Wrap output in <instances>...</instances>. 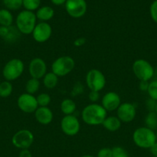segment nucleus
<instances>
[{"instance_id": "obj_6", "label": "nucleus", "mask_w": 157, "mask_h": 157, "mask_svg": "<svg viewBox=\"0 0 157 157\" xmlns=\"http://www.w3.org/2000/svg\"><path fill=\"white\" fill-rule=\"evenodd\" d=\"M75 63L70 56H61L56 58L51 65L52 73L58 77H64L73 71Z\"/></svg>"}, {"instance_id": "obj_17", "label": "nucleus", "mask_w": 157, "mask_h": 157, "mask_svg": "<svg viewBox=\"0 0 157 157\" xmlns=\"http://www.w3.org/2000/svg\"><path fill=\"white\" fill-rule=\"evenodd\" d=\"M20 32L16 27L0 26V37L8 42H15L19 38Z\"/></svg>"}, {"instance_id": "obj_27", "label": "nucleus", "mask_w": 157, "mask_h": 157, "mask_svg": "<svg viewBox=\"0 0 157 157\" xmlns=\"http://www.w3.org/2000/svg\"><path fill=\"white\" fill-rule=\"evenodd\" d=\"M41 4V0H22V6L26 10L33 11L37 10Z\"/></svg>"}, {"instance_id": "obj_25", "label": "nucleus", "mask_w": 157, "mask_h": 157, "mask_svg": "<svg viewBox=\"0 0 157 157\" xmlns=\"http://www.w3.org/2000/svg\"><path fill=\"white\" fill-rule=\"evenodd\" d=\"M12 84L10 81H4L0 83V97L6 98L10 96L12 93Z\"/></svg>"}, {"instance_id": "obj_38", "label": "nucleus", "mask_w": 157, "mask_h": 157, "mask_svg": "<svg viewBox=\"0 0 157 157\" xmlns=\"http://www.w3.org/2000/svg\"><path fill=\"white\" fill-rule=\"evenodd\" d=\"M18 157H32V155L29 149H25V150H20Z\"/></svg>"}, {"instance_id": "obj_43", "label": "nucleus", "mask_w": 157, "mask_h": 157, "mask_svg": "<svg viewBox=\"0 0 157 157\" xmlns=\"http://www.w3.org/2000/svg\"><path fill=\"white\" fill-rule=\"evenodd\" d=\"M155 112L157 113V103H156V106H155Z\"/></svg>"}, {"instance_id": "obj_7", "label": "nucleus", "mask_w": 157, "mask_h": 157, "mask_svg": "<svg viewBox=\"0 0 157 157\" xmlns=\"http://www.w3.org/2000/svg\"><path fill=\"white\" fill-rule=\"evenodd\" d=\"M86 83L89 90L99 92L106 86V77L101 71L92 69L86 74Z\"/></svg>"}, {"instance_id": "obj_13", "label": "nucleus", "mask_w": 157, "mask_h": 157, "mask_svg": "<svg viewBox=\"0 0 157 157\" xmlns=\"http://www.w3.org/2000/svg\"><path fill=\"white\" fill-rule=\"evenodd\" d=\"M117 117L122 123H130L135 119L136 115V108L132 103L124 102L120 104L116 110Z\"/></svg>"}, {"instance_id": "obj_15", "label": "nucleus", "mask_w": 157, "mask_h": 157, "mask_svg": "<svg viewBox=\"0 0 157 157\" xmlns=\"http://www.w3.org/2000/svg\"><path fill=\"white\" fill-rule=\"evenodd\" d=\"M121 104V98L119 95L114 91H109L105 94L102 98L101 105L107 112L116 110Z\"/></svg>"}, {"instance_id": "obj_28", "label": "nucleus", "mask_w": 157, "mask_h": 157, "mask_svg": "<svg viewBox=\"0 0 157 157\" xmlns=\"http://www.w3.org/2000/svg\"><path fill=\"white\" fill-rule=\"evenodd\" d=\"M38 107H48L51 102V97L47 93H42L36 97Z\"/></svg>"}, {"instance_id": "obj_42", "label": "nucleus", "mask_w": 157, "mask_h": 157, "mask_svg": "<svg viewBox=\"0 0 157 157\" xmlns=\"http://www.w3.org/2000/svg\"><path fill=\"white\" fill-rule=\"evenodd\" d=\"M81 157H94V156H91V155H84V156H82Z\"/></svg>"}, {"instance_id": "obj_1", "label": "nucleus", "mask_w": 157, "mask_h": 157, "mask_svg": "<svg viewBox=\"0 0 157 157\" xmlns=\"http://www.w3.org/2000/svg\"><path fill=\"white\" fill-rule=\"evenodd\" d=\"M81 117L83 122L88 125H101L107 117V111L101 104H90L83 108Z\"/></svg>"}, {"instance_id": "obj_20", "label": "nucleus", "mask_w": 157, "mask_h": 157, "mask_svg": "<svg viewBox=\"0 0 157 157\" xmlns=\"http://www.w3.org/2000/svg\"><path fill=\"white\" fill-rule=\"evenodd\" d=\"M60 109L65 115H72L76 110V104L73 100L66 98L62 101L60 104Z\"/></svg>"}, {"instance_id": "obj_5", "label": "nucleus", "mask_w": 157, "mask_h": 157, "mask_svg": "<svg viewBox=\"0 0 157 157\" xmlns=\"http://www.w3.org/2000/svg\"><path fill=\"white\" fill-rule=\"evenodd\" d=\"M155 68L148 61L137 59L132 64V72L137 79L140 81H149L152 79Z\"/></svg>"}, {"instance_id": "obj_18", "label": "nucleus", "mask_w": 157, "mask_h": 157, "mask_svg": "<svg viewBox=\"0 0 157 157\" xmlns=\"http://www.w3.org/2000/svg\"><path fill=\"white\" fill-rule=\"evenodd\" d=\"M54 15H55L54 9L48 6L39 7L37 9L36 13H35L37 19L40 20L41 21H45V22H47L48 21L52 19Z\"/></svg>"}, {"instance_id": "obj_2", "label": "nucleus", "mask_w": 157, "mask_h": 157, "mask_svg": "<svg viewBox=\"0 0 157 157\" xmlns=\"http://www.w3.org/2000/svg\"><path fill=\"white\" fill-rule=\"evenodd\" d=\"M16 28L23 35L32 34L37 24L35 13L28 10H23L18 14L15 19Z\"/></svg>"}, {"instance_id": "obj_4", "label": "nucleus", "mask_w": 157, "mask_h": 157, "mask_svg": "<svg viewBox=\"0 0 157 157\" xmlns=\"http://www.w3.org/2000/svg\"><path fill=\"white\" fill-rule=\"evenodd\" d=\"M25 69L23 61L19 58L9 60L2 69V75L6 81H13L22 76Z\"/></svg>"}, {"instance_id": "obj_22", "label": "nucleus", "mask_w": 157, "mask_h": 157, "mask_svg": "<svg viewBox=\"0 0 157 157\" xmlns=\"http://www.w3.org/2000/svg\"><path fill=\"white\" fill-rule=\"evenodd\" d=\"M13 23V15L9 10L6 9H0V25L9 26L12 25Z\"/></svg>"}, {"instance_id": "obj_34", "label": "nucleus", "mask_w": 157, "mask_h": 157, "mask_svg": "<svg viewBox=\"0 0 157 157\" xmlns=\"http://www.w3.org/2000/svg\"><path fill=\"white\" fill-rule=\"evenodd\" d=\"M156 103H157L156 101L149 98V99H147V101H146V109L148 110V111L149 112L155 111Z\"/></svg>"}, {"instance_id": "obj_35", "label": "nucleus", "mask_w": 157, "mask_h": 157, "mask_svg": "<svg viewBox=\"0 0 157 157\" xmlns=\"http://www.w3.org/2000/svg\"><path fill=\"white\" fill-rule=\"evenodd\" d=\"M88 97H89V100L92 104H95V102H97L100 98L99 92L95 91V90H90Z\"/></svg>"}, {"instance_id": "obj_41", "label": "nucleus", "mask_w": 157, "mask_h": 157, "mask_svg": "<svg viewBox=\"0 0 157 157\" xmlns=\"http://www.w3.org/2000/svg\"><path fill=\"white\" fill-rule=\"evenodd\" d=\"M152 79L155 80V81H157V67H155V70H154V75Z\"/></svg>"}, {"instance_id": "obj_9", "label": "nucleus", "mask_w": 157, "mask_h": 157, "mask_svg": "<svg viewBox=\"0 0 157 157\" xmlns=\"http://www.w3.org/2000/svg\"><path fill=\"white\" fill-rule=\"evenodd\" d=\"M62 131L66 136H73L78 133L80 130V122L75 115H65L62 119L61 123Z\"/></svg>"}, {"instance_id": "obj_33", "label": "nucleus", "mask_w": 157, "mask_h": 157, "mask_svg": "<svg viewBox=\"0 0 157 157\" xmlns=\"http://www.w3.org/2000/svg\"><path fill=\"white\" fill-rule=\"evenodd\" d=\"M112 150L109 147H104L100 149L97 153V157H112Z\"/></svg>"}, {"instance_id": "obj_32", "label": "nucleus", "mask_w": 157, "mask_h": 157, "mask_svg": "<svg viewBox=\"0 0 157 157\" xmlns=\"http://www.w3.org/2000/svg\"><path fill=\"white\" fill-rule=\"evenodd\" d=\"M149 14L152 21L157 24V0L153 1L151 4L149 8Z\"/></svg>"}, {"instance_id": "obj_16", "label": "nucleus", "mask_w": 157, "mask_h": 157, "mask_svg": "<svg viewBox=\"0 0 157 157\" xmlns=\"http://www.w3.org/2000/svg\"><path fill=\"white\" fill-rule=\"evenodd\" d=\"M34 113L36 121L42 125H48L53 120V113L49 107H38Z\"/></svg>"}, {"instance_id": "obj_29", "label": "nucleus", "mask_w": 157, "mask_h": 157, "mask_svg": "<svg viewBox=\"0 0 157 157\" xmlns=\"http://www.w3.org/2000/svg\"><path fill=\"white\" fill-rule=\"evenodd\" d=\"M147 93L149 98L157 101V81L152 80L149 81Z\"/></svg>"}, {"instance_id": "obj_23", "label": "nucleus", "mask_w": 157, "mask_h": 157, "mask_svg": "<svg viewBox=\"0 0 157 157\" xmlns=\"http://www.w3.org/2000/svg\"><path fill=\"white\" fill-rule=\"evenodd\" d=\"M40 87V81L39 80L35 79V78H31L27 81L26 84V93L29 94L34 95V94L37 93L39 90Z\"/></svg>"}, {"instance_id": "obj_14", "label": "nucleus", "mask_w": 157, "mask_h": 157, "mask_svg": "<svg viewBox=\"0 0 157 157\" xmlns=\"http://www.w3.org/2000/svg\"><path fill=\"white\" fill-rule=\"evenodd\" d=\"M29 72L31 78L41 79L47 73L46 63L42 58H35L31 60L29 64Z\"/></svg>"}, {"instance_id": "obj_3", "label": "nucleus", "mask_w": 157, "mask_h": 157, "mask_svg": "<svg viewBox=\"0 0 157 157\" xmlns=\"http://www.w3.org/2000/svg\"><path fill=\"white\" fill-rule=\"evenodd\" d=\"M132 140L139 148L149 149L156 142V136L154 130L146 127H142L133 132Z\"/></svg>"}, {"instance_id": "obj_10", "label": "nucleus", "mask_w": 157, "mask_h": 157, "mask_svg": "<svg viewBox=\"0 0 157 157\" xmlns=\"http://www.w3.org/2000/svg\"><path fill=\"white\" fill-rule=\"evenodd\" d=\"M17 106L21 111L26 113H35L38 107L36 98L28 93L22 94L17 99Z\"/></svg>"}, {"instance_id": "obj_36", "label": "nucleus", "mask_w": 157, "mask_h": 157, "mask_svg": "<svg viewBox=\"0 0 157 157\" xmlns=\"http://www.w3.org/2000/svg\"><path fill=\"white\" fill-rule=\"evenodd\" d=\"M149 81H140L139 84V88L140 90L143 92H147L148 88H149Z\"/></svg>"}, {"instance_id": "obj_40", "label": "nucleus", "mask_w": 157, "mask_h": 157, "mask_svg": "<svg viewBox=\"0 0 157 157\" xmlns=\"http://www.w3.org/2000/svg\"><path fill=\"white\" fill-rule=\"evenodd\" d=\"M67 0H51L52 3L55 6H62V5L65 4Z\"/></svg>"}, {"instance_id": "obj_11", "label": "nucleus", "mask_w": 157, "mask_h": 157, "mask_svg": "<svg viewBox=\"0 0 157 157\" xmlns=\"http://www.w3.org/2000/svg\"><path fill=\"white\" fill-rule=\"evenodd\" d=\"M65 6L69 15L74 18H81L87 11L86 0H67Z\"/></svg>"}, {"instance_id": "obj_26", "label": "nucleus", "mask_w": 157, "mask_h": 157, "mask_svg": "<svg viewBox=\"0 0 157 157\" xmlns=\"http://www.w3.org/2000/svg\"><path fill=\"white\" fill-rule=\"evenodd\" d=\"M6 9L9 11H15L22 6V0H2Z\"/></svg>"}, {"instance_id": "obj_37", "label": "nucleus", "mask_w": 157, "mask_h": 157, "mask_svg": "<svg viewBox=\"0 0 157 157\" xmlns=\"http://www.w3.org/2000/svg\"><path fill=\"white\" fill-rule=\"evenodd\" d=\"M86 42V39L84 37H79V38H77L74 41L73 44L75 47H81V46L84 45Z\"/></svg>"}, {"instance_id": "obj_30", "label": "nucleus", "mask_w": 157, "mask_h": 157, "mask_svg": "<svg viewBox=\"0 0 157 157\" xmlns=\"http://www.w3.org/2000/svg\"><path fill=\"white\" fill-rule=\"evenodd\" d=\"M112 157H130L128 152L124 148L121 147H114L112 148Z\"/></svg>"}, {"instance_id": "obj_8", "label": "nucleus", "mask_w": 157, "mask_h": 157, "mask_svg": "<svg viewBox=\"0 0 157 157\" xmlns=\"http://www.w3.org/2000/svg\"><path fill=\"white\" fill-rule=\"evenodd\" d=\"M34 142V135L32 131L26 129L17 131L12 136V143L13 146L20 150L29 149Z\"/></svg>"}, {"instance_id": "obj_45", "label": "nucleus", "mask_w": 157, "mask_h": 157, "mask_svg": "<svg viewBox=\"0 0 157 157\" xmlns=\"http://www.w3.org/2000/svg\"><path fill=\"white\" fill-rule=\"evenodd\" d=\"M155 157H157V156H155Z\"/></svg>"}, {"instance_id": "obj_44", "label": "nucleus", "mask_w": 157, "mask_h": 157, "mask_svg": "<svg viewBox=\"0 0 157 157\" xmlns=\"http://www.w3.org/2000/svg\"><path fill=\"white\" fill-rule=\"evenodd\" d=\"M155 136H156V141H157V132H156V133H155Z\"/></svg>"}, {"instance_id": "obj_31", "label": "nucleus", "mask_w": 157, "mask_h": 157, "mask_svg": "<svg viewBox=\"0 0 157 157\" xmlns=\"http://www.w3.org/2000/svg\"><path fill=\"white\" fill-rule=\"evenodd\" d=\"M84 90V86L81 82H77L74 84L72 87V91H71V95L73 97L78 96V95L82 94Z\"/></svg>"}, {"instance_id": "obj_12", "label": "nucleus", "mask_w": 157, "mask_h": 157, "mask_svg": "<svg viewBox=\"0 0 157 157\" xmlns=\"http://www.w3.org/2000/svg\"><path fill=\"white\" fill-rule=\"evenodd\" d=\"M52 29L48 22L40 21L37 23L32 32V35L36 42L43 43L47 41L52 36Z\"/></svg>"}, {"instance_id": "obj_24", "label": "nucleus", "mask_w": 157, "mask_h": 157, "mask_svg": "<svg viewBox=\"0 0 157 157\" xmlns=\"http://www.w3.org/2000/svg\"><path fill=\"white\" fill-rule=\"evenodd\" d=\"M146 127L154 130L157 129V113L155 111L149 112L145 118Z\"/></svg>"}, {"instance_id": "obj_21", "label": "nucleus", "mask_w": 157, "mask_h": 157, "mask_svg": "<svg viewBox=\"0 0 157 157\" xmlns=\"http://www.w3.org/2000/svg\"><path fill=\"white\" fill-rule=\"evenodd\" d=\"M58 82V77L55 74L51 72H47L42 78L43 85L47 89H53L57 86Z\"/></svg>"}, {"instance_id": "obj_39", "label": "nucleus", "mask_w": 157, "mask_h": 157, "mask_svg": "<svg viewBox=\"0 0 157 157\" xmlns=\"http://www.w3.org/2000/svg\"><path fill=\"white\" fill-rule=\"evenodd\" d=\"M149 151H150L151 154L153 156V157L157 156V141L149 149Z\"/></svg>"}, {"instance_id": "obj_19", "label": "nucleus", "mask_w": 157, "mask_h": 157, "mask_svg": "<svg viewBox=\"0 0 157 157\" xmlns=\"http://www.w3.org/2000/svg\"><path fill=\"white\" fill-rule=\"evenodd\" d=\"M102 125L108 131L115 132L119 130L122 126V122L117 117L109 116L106 117Z\"/></svg>"}]
</instances>
